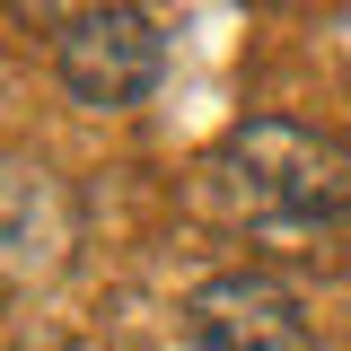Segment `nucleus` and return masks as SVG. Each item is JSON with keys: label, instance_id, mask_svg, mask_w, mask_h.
Masks as SVG:
<instances>
[{"label": "nucleus", "instance_id": "20e7f679", "mask_svg": "<svg viewBox=\"0 0 351 351\" xmlns=\"http://www.w3.org/2000/svg\"><path fill=\"white\" fill-rule=\"evenodd\" d=\"M193 351H307V316L272 272H211L184 299Z\"/></svg>", "mask_w": 351, "mask_h": 351}, {"label": "nucleus", "instance_id": "f03ea898", "mask_svg": "<svg viewBox=\"0 0 351 351\" xmlns=\"http://www.w3.org/2000/svg\"><path fill=\"white\" fill-rule=\"evenodd\" d=\"M53 71H62V88H71L80 106L123 114V106H141V97L158 88V71H167V36H158L149 9L114 0V9L80 18L71 36H53Z\"/></svg>", "mask_w": 351, "mask_h": 351}, {"label": "nucleus", "instance_id": "f257e3e1", "mask_svg": "<svg viewBox=\"0 0 351 351\" xmlns=\"http://www.w3.org/2000/svg\"><path fill=\"white\" fill-rule=\"evenodd\" d=\"M184 202L246 237H325L351 211V141L290 114H246L184 167Z\"/></svg>", "mask_w": 351, "mask_h": 351}, {"label": "nucleus", "instance_id": "39448f33", "mask_svg": "<svg viewBox=\"0 0 351 351\" xmlns=\"http://www.w3.org/2000/svg\"><path fill=\"white\" fill-rule=\"evenodd\" d=\"M9 9H18V18H27L36 36H71L80 18H97V9H114V0H9Z\"/></svg>", "mask_w": 351, "mask_h": 351}, {"label": "nucleus", "instance_id": "7ed1b4c3", "mask_svg": "<svg viewBox=\"0 0 351 351\" xmlns=\"http://www.w3.org/2000/svg\"><path fill=\"white\" fill-rule=\"evenodd\" d=\"M80 246V202L71 184L44 167L0 149V281H53Z\"/></svg>", "mask_w": 351, "mask_h": 351}]
</instances>
